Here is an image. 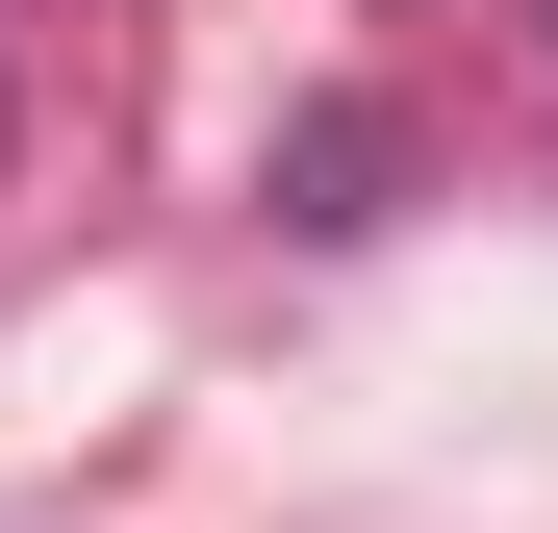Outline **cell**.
<instances>
[]
</instances>
